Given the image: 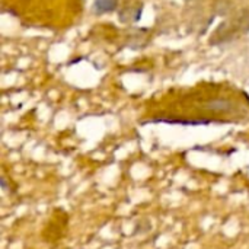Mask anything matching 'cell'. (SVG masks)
Returning <instances> with one entry per match:
<instances>
[{
	"mask_svg": "<svg viewBox=\"0 0 249 249\" xmlns=\"http://www.w3.org/2000/svg\"><path fill=\"white\" fill-rule=\"evenodd\" d=\"M118 0H95V9L99 13L112 12L117 7Z\"/></svg>",
	"mask_w": 249,
	"mask_h": 249,
	"instance_id": "cell-2",
	"label": "cell"
},
{
	"mask_svg": "<svg viewBox=\"0 0 249 249\" xmlns=\"http://www.w3.org/2000/svg\"><path fill=\"white\" fill-rule=\"evenodd\" d=\"M140 16H142V4H137V3L128 4L120 12V19L123 22H130V20L136 22L140 19Z\"/></svg>",
	"mask_w": 249,
	"mask_h": 249,
	"instance_id": "cell-1",
	"label": "cell"
}]
</instances>
